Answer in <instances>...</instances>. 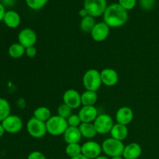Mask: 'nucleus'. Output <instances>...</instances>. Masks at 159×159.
Returning a JSON list of instances; mask_svg holds the SVG:
<instances>
[{"mask_svg": "<svg viewBox=\"0 0 159 159\" xmlns=\"http://www.w3.org/2000/svg\"><path fill=\"white\" fill-rule=\"evenodd\" d=\"M103 22L110 28H117L126 24L128 20V11L119 3H113L107 6L103 14Z\"/></svg>", "mask_w": 159, "mask_h": 159, "instance_id": "nucleus-1", "label": "nucleus"}, {"mask_svg": "<svg viewBox=\"0 0 159 159\" xmlns=\"http://www.w3.org/2000/svg\"><path fill=\"white\" fill-rule=\"evenodd\" d=\"M82 84L85 90L97 92L102 84L100 71L94 68L89 69L82 77Z\"/></svg>", "mask_w": 159, "mask_h": 159, "instance_id": "nucleus-2", "label": "nucleus"}, {"mask_svg": "<svg viewBox=\"0 0 159 159\" xmlns=\"http://www.w3.org/2000/svg\"><path fill=\"white\" fill-rule=\"evenodd\" d=\"M102 152L110 158L116 156H122L125 145L121 141L114 139L113 138H107L102 143Z\"/></svg>", "mask_w": 159, "mask_h": 159, "instance_id": "nucleus-3", "label": "nucleus"}, {"mask_svg": "<svg viewBox=\"0 0 159 159\" xmlns=\"http://www.w3.org/2000/svg\"><path fill=\"white\" fill-rule=\"evenodd\" d=\"M46 126L48 133L52 136L63 135L68 127L67 120L61 117L58 115L51 116L46 122Z\"/></svg>", "mask_w": 159, "mask_h": 159, "instance_id": "nucleus-4", "label": "nucleus"}, {"mask_svg": "<svg viewBox=\"0 0 159 159\" xmlns=\"http://www.w3.org/2000/svg\"><path fill=\"white\" fill-rule=\"evenodd\" d=\"M26 130L30 136L36 139H40L43 138L48 133L46 123L36 119L35 117H31L26 124Z\"/></svg>", "mask_w": 159, "mask_h": 159, "instance_id": "nucleus-5", "label": "nucleus"}, {"mask_svg": "<svg viewBox=\"0 0 159 159\" xmlns=\"http://www.w3.org/2000/svg\"><path fill=\"white\" fill-rule=\"evenodd\" d=\"M107 6V0H85L83 4L89 15L94 18L103 16Z\"/></svg>", "mask_w": 159, "mask_h": 159, "instance_id": "nucleus-6", "label": "nucleus"}, {"mask_svg": "<svg viewBox=\"0 0 159 159\" xmlns=\"http://www.w3.org/2000/svg\"><path fill=\"white\" fill-rule=\"evenodd\" d=\"M97 134H107L110 133L114 122L111 116L107 113H102V114H99V116L96 117L95 121L93 122Z\"/></svg>", "mask_w": 159, "mask_h": 159, "instance_id": "nucleus-7", "label": "nucleus"}, {"mask_svg": "<svg viewBox=\"0 0 159 159\" xmlns=\"http://www.w3.org/2000/svg\"><path fill=\"white\" fill-rule=\"evenodd\" d=\"M3 127L5 129V131L9 134H17L21 131L23 129V120L21 118L17 115L10 114L8 117H6L2 122Z\"/></svg>", "mask_w": 159, "mask_h": 159, "instance_id": "nucleus-8", "label": "nucleus"}, {"mask_svg": "<svg viewBox=\"0 0 159 159\" xmlns=\"http://www.w3.org/2000/svg\"><path fill=\"white\" fill-rule=\"evenodd\" d=\"M18 43L23 45L25 48L35 46L37 40V35L34 30L30 28H24L18 34Z\"/></svg>", "mask_w": 159, "mask_h": 159, "instance_id": "nucleus-9", "label": "nucleus"}, {"mask_svg": "<svg viewBox=\"0 0 159 159\" xmlns=\"http://www.w3.org/2000/svg\"><path fill=\"white\" fill-rule=\"evenodd\" d=\"M102 152V145L94 141H89L82 145V154L86 158L95 159Z\"/></svg>", "mask_w": 159, "mask_h": 159, "instance_id": "nucleus-10", "label": "nucleus"}, {"mask_svg": "<svg viewBox=\"0 0 159 159\" xmlns=\"http://www.w3.org/2000/svg\"><path fill=\"white\" fill-rule=\"evenodd\" d=\"M63 103L66 104L72 110L79 109L82 106L81 94L73 89L66 90L63 94Z\"/></svg>", "mask_w": 159, "mask_h": 159, "instance_id": "nucleus-11", "label": "nucleus"}, {"mask_svg": "<svg viewBox=\"0 0 159 159\" xmlns=\"http://www.w3.org/2000/svg\"><path fill=\"white\" fill-rule=\"evenodd\" d=\"M110 33V26L104 22H99L96 23L90 34L93 40L96 42H102L108 38Z\"/></svg>", "mask_w": 159, "mask_h": 159, "instance_id": "nucleus-12", "label": "nucleus"}, {"mask_svg": "<svg viewBox=\"0 0 159 159\" xmlns=\"http://www.w3.org/2000/svg\"><path fill=\"white\" fill-rule=\"evenodd\" d=\"M78 114L82 123H93L99 116L98 110L95 106H82Z\"/></svg>", "mask_w": 159, "mask_h": 159, "instance_id": "nucleus-13", "label": "nucleus"}, {"mask_svg": "<svg viewBox=\"0 0 159 159\" xmlns=\"http://www.w3.org/2000/svg\"><path fill=\"white\" fill-rule=\"evenodd\" d=\"M100 75L102 84L108 87L114 86L119 81V75L117 71L113 68H104L100 71Z\"/></svg>", "mask_w": 159, "mask_h": 159, "instance_id": "nucleus-14", "label": "nucleus"}, {"mask_svg": "<svg viewBox=\"0 0 159 159\" xmlns=\"http://www.w3.org/2000/svg\"><path fill=\"white\" fill-rule=\"evenodd\" d=\"M115 117L117 124L127 126L133 120L134 112L130 107H122L116 111Z\"/></svg>", "mask_w": 159, "mask_h": 159, "instance_id": "nucleus-15", "label": "nucleus"}, {"mask_svg": "<svg viewBox=\"0 0 159 159\" xmlns=\"http://www.w3.org/2000/svg\"><path fill=\"white\" fill-rule=\"evenodd\" d=\"M142 154L141 145L136 142H132L125 145L123 152V158L124 159H138Z\"/></svg>", "mask_w": 159, "mask_h": 159, "instance_id": "nucleus-16", "label": "nucleus"}, {"mask_svg": "<svg viewBox=\"0 0 159 159\" xmlns=\"http://www.w3.org/2000/svg\"><path fill=\"white\" fill-rule=\"evenodd\" d=\"M3 22L7 27L15 29L20 26L21 23V17L20 14L14 10H8L3 18Z\"/></svg>", "mask_w": 159, "mask_h": 159, "instance_id": "nucleus-17", "label": "nucleus"}, {"mask_svg": "<svg viewBox=\"0 0 159 159\" xmlns=\"http://www.w3.org/2000/svg\"><path fill=\"white\" fill-rule=\"evenodd\" d=\"M64 140L67 144L79 143L82 137L79 127H68L63 134Z\"/></svg>", "mask_w": 159, "mask_h": 159, "instance_id": "nucleus-18", "label": "nucleus"}, {"mask_svg": "<svg viewBox=\"0 0 159 159\" xmlns=\"http://www.w3.org/2000/svg\"><path fill=\"white\" fill-rule=\"evenodd\" d=\"M110 134L111 135V138L118 141H124L128 136L129 130L127 126L116 123V124H114Z\"/></svg>", "mask_w": 159, "mask_h": 159, "instance_id": "nucleus-19", "label": "nucleus"}, {"mask_svg": "<svg viewBox=\"0 0 159 159\" xmlns=\"http://www.w3.org/2000/svg\"><path fill=\"white\" fill-rule=\"evenodd\" d=\"M79 128L82 138L86 139H93L97 134L93 123H82Z\"/></svg>", "mask_w": 159, "mask_h": 159, "instance_id": "nucleus-20", "label": "nucleus"}, {"mask_svg": "<svg viewBox=\"0 0 159 159\" xmlns=\"http://www.w3.org/2000/svg\"><path fill=\"white\" fill-rule=\"evenodd\" d=\"M82 106H94L98 100V94L96 92L85 90L81 94Z\"/></svg>", "mask_w": 159, "mask_h": 159, "instance_id": "nucleus-21", "label": "nucleus"}, {"mask_svg": "<svg viewBox=\"0 0 159 159\" xmlns=\"http://www.w3.org/2000/svg\"><path fill=\"white\" fill-rule=\"evenodd\" d=\"M26 48L20 43H14L9 46L8 49V54L12 58H20L25 54Z\"/></svg>", "mask_w": 159, "mask_h": 159, "instance_id": "nucleus-22", "label": "nucleus"}, {"mask_svg": "<svg viewBox=\"0 0 159 159\" xmlns=\"http://www.w3.org/2000/svg\"><path fill=\"white\" fill-rule=\"evenodd\" d=\"M96 24V23L94 17L89 15L87 16L84 17V18H82L79 26H80V29L82 30V32L90 34Z\"/></svg>", "mask_w": 159, "mask_h": 159, "instance_id": "nucleus-23", "label": "nucleus"}, {"mask_svg": "<svg viewBox=\"0 0 159 159\" xmlns=\"http://www.w3.org/2000/svg\"><path fill=\"white\" fill-rule=\"evenodd\" d=\"M52 116L51 110L46 107H40L34 112V117L46 123Z\"/></svg>", "mask_w": 159, "mask_h": 159, "instance_id": "nucleus-24", "label": "nucleus"}, {"mask_svg": "<svg viewBox=\"0 0 159 159\" xmlns=\"http://www.w3.org/2000/svg\"><path fill=\"white\" fill-rule=\"evenodd\" d=\"M11 114V106L9 101L0 97V123Z\"/></svg>", "mask_w": 159, "mask_h": 159, "instance_id": "nucleus-25", "label": "nucleus"}, {"mask_svg": "<svg viewBox=\"0 0 159 159\" xmlns=\"http://www.w3.org/2000/svg\"><path fill=\"white\" fill-rule=\"evenodd\" d=\"M65 153L70 158H74L82 154V145L79 143L67 144L65 148Z\"/></svg>", "mask_w": 159, "mask_h": 159, "instance_id": "nucleus-26", "label": "nucleus"}, {"mask_svg": "<svg viewBox=\"0 0 159 159\" xmlns=\"http://www.w3.org/2000/svg\"><path fill=\"white\" fill-rule=\"evenodd\" d=\"M48 0H26V3L30 9L33 10H40L44 7Z\"/></svg>", "mask_w": 159, "mask_h": 159, "instance_id": "nucleus-27", "label": "nucleus"}, {"mask_svg": "<svg viewBox=\"0 0 159 159\" xmlns=\"http://www.w3.org/2000/svg\"><path fill=\"white\" fill-rule=\"evenodd\" d=\"M72 114V109L70 108L66 104L62 103L57 108V115L64 119H68Z\"/></svg>", "mask_w": 159, "mask_h": 159, "instance_id": "nucleus-28", "label": "nucleus"}, {"mask_svg": "<svg viewBox=\"0 0 159 159\" xmlns=\"http://www.w3.org/2000/svg\"><path fill=\"white\" fill-rule=\"evenodd\" d=\"M67 122H68V127H79L82 124V121H81L79 114H71L67 119Z\"/></svg>", "mask_w": 159, "mask_h": 159, "instance_id": "nucleus-29", "label": "nucleus"}, {"mask_svg": "<svg viewBox=\"0 0 159 159\" xmlns=\"http://www.w3.org/2000/svg\"><path fill=\"white\" fill-rule=\"evenodd\" d=\"M118 3L127 11L133 9L137 4V0H118Z\"/></svg>", "mask_w": 159, "mask_h": 159, "instance_id": "nucleus-30", "label": "nucleus"}, {"mask_svg": "<svg viewBox=\"0 0 159 159\" xmlns=\"http://www.w3.org/2000/svg\"><path fill=\"white\" fill-rule=\"evenodd\" d=\"M155 0H140V6L144 10H151L154 8Z\"/></svg>", "mask_w": 159, "mask_h": 159, "instance_id": "nucleus-31", "label": "nucleus"}, {"mask_svg": "<svg viewBox=\"0 0 159 159\" xmlns=\"http://www.w3.org/2000/svg\"><path fill=\"white\" fill-rule=\"evenodd\" d=\"M37 50L35 46L29 47V48H26V51H25V55L26 57H30V58H33V57H35L37 55Z\"/></svg>", "mask_w": 159, "mask_h": 159, "instance_id": "nucleus-32", "label": "nucleus"}, {"mask_svg": "<svg viewBox=\"0 0 159 159\" xmlns=\"http://www.w3.org/2000/svg\"><path fill=\"white\" fill-rule=\"evenodd\" d=\"M27 159H47L45 155L39 151H34L29 154Z\"/></svg>", "mask_w": 159, "mask_h": 159, "instance_id": "nucleus-33", "label": "nucleus"}, {"mask_svg": "<svg viewBox=\"0 0 159 159\" xmlns=\"http://www.w3.org/2000/svg\"><path fill=\"white\" fill-rule=\"evenodd\" d=\"M6 8L5 6L2 3L0 2V22L3 21V18H4V16L6 14Z\"/></svg>", "mask_w": 159, "mask_h": 159, "instance_id": "nucleus-34", "label": "nucleus"}, {"mask_svg": "<svg viewBox=\"0 0 159 159\" xmlns=\"http://www.w3.org/2000/svg\"><path fill=\"white\" fill-rule=\"evenodd\" d=\"M79 15L80 16L82 17V18H84V17H85V16H89V14H88V12H87V11L85 10V9H84V8H82V9H80V10H79Z\"/></svg>", "mask_w": 159, "mask_h": 159, "instance_id": "nucleus-35", "label": "nucleus"}, {"mask_svg": "<svg viewBox=\"0 0 159 159\" xmlns=\"http://www.w3.org/2000/svg\"><path fill=\"white\" fill-rule=\"evenodd\" d=\"M1 2L4 6H12L14 3V0H1Z\"/></svg>", "mask_w": 159, "mask_h": 159, "instance_id": "nucleus-36", "label": "nucleus"}, {"mask_svg": "<svg viewBox=\"0 0 159 159\" xmlns=\"http://www.w3.org/2000/svg\"><path fill=\"white\" fill-rule=\"evenodd\" d=\"M5 133H6V131H5L4 127H3L2 124L1 123H0V138H1L3 136V135H4Z\"/></svg>", "mask_w": 159, "mask_h": 159, "instance_id": "nucleus-37", "label": "nucleus"}, {"mask_svg": "<svg viewBox=\"0 0 159 159\" xmlns=\"http://www.w3.org/2000/svg\"><path fill=\"white\" fill-rule=\"evenodd\" d=\"M71 159H89V158H86V157L84 156L82 154H81V155H78V156H76V157H74V158H71Z\"/></svg>", "mask_w": 159, "mask_h": 159, "instance_id": "nucleus-38", "label": "nucleus"}, {"mask_svg": "<svg viewBox=\"0 0 159 159\" xmlns=\"http://www.w3.org/2000/svg\"><path fill=\"white\" fill-rule=\"evenodd\" d=\"M95 159H110V158H109L107 156H103V155H100V156L97 157V158H95Z\"/></svg>", "mask_w": 159, "mask_h": 159, "instance_id": "nucleus-39", "label": "nucleus"}, {"mask_svg": "<svg viewBox=\"0 0 159 159\" xmlns=\"http://www.w3.org/2000/svg\"><path fill=\"white\" fill-rule=\"evenodd\" d=\"M110 159H124L123 158V156H116V157H113V158H111Z\"/></svg>", "mask_w": 159, "mask_h": 159, "instance_id": "nucleus-40", "label": "nucleus"}, {"mask_svg": "<svg viewBox=\"0 0 159 159\" xmlns=\"http://www.w3.org/2000/svg\"><path fill=\"white\" fill-rule=\"evenodd\" d=\"M50 159H55V158H50Z\"/></svg>", "mask_w": 159, "mask_h": 159, "instance_id": "nucleus-41", "label": "nucleus"}, {"mask_svg": "<svg viewBox=\"0 0 159 159\" xmlns=\"http://www.w3.org/2000/svg\"><path fill=\"white\" fill-rule=\"evenodd\" d=\"M139 1H140V0H139Z\"/></svg>", "mask_w": 159, "mask_h": 159, "instance_id": "nucleus-42", "label": "nucleus"}]
</instances>
